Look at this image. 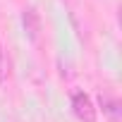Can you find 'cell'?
<instances>
[{"label":"cell","mask_w":122,"mask_h":122,"mask_svg":"<svg viewBox=\"0 0 122 122\" xmlns=\"http://www.w3.org/2000/svg\"><path fill=\"white\" fill-rule=\"evenodd\" d=\"M72 110L81 122H96L98 108L93 105V98L86 91H72Z\"/></svg>","instance_id":"1"},{"label":"cell","mask_w":122,"mask_h":122,"mask_svg":"<svg viewBox=\"0 0 122 122\" xmlns=\"http://www.w3.org/2000/svg\"><path fill=\"white\" fill-rule=\"evenodd\" d=\"M98 103H101V108H103V115L110 120V122H120V115H122V108H120V101L112 96V93H108V91H103L101 96H98Z\"/></svg>","instance_id":"2"},{"label":"cell","mask_w":122,"mask_h":122,"mask_svg":"<svg viewBox=\"0 0 122 122\" xmlns=\"http://www.w3.org/2000/svg\"><path fill=\"white\" fill-rule=\"evenodd\" d=\"M22 19H24V29H26L29 38H31V41H36V38H38V31H41V22H38V15H36V10H34V7L24 10Z\"/></svg>","instance_id":"3"},{"label":"cell","mask_w":122,"mask_h":122,"mask_svg":"<svg viewBox=\"0 0 122 122\" xmlns=\"http://www.w3.org/2000/svg\"><path fill=\"white\" fill-rule=\"evenodd\" d=\"M7 79V62H5V48H3V41H0V84Z\"/></svg>","instance_id":"4"}]
</instances>
